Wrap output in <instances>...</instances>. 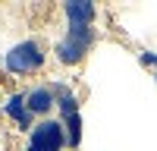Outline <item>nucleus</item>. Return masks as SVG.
I'll return each mask as SVG.
<instances>
[{"label":"nucleus","instance_id":"1","mask_svg":"<svg viewBox=\"0 0 157 151\" xmlns=\"http://www.w3.org/2000/svg\"><path fill=\"white\" fill-rule=\"evenodd\" d=\"M47 63V50L41 41H35V38H25V41L13 44L6 54H3V69L10 76H32L38 72Z\"/></svg>","mask_w":157,"mask_h":151},{"label":"nucleus","instance_id":"2","mask_svg":"<svg viewBox=\"0 0 157 151\" xmlns=\"http://www.w3.org/2000/svg\"><path fill=\"white\" fill-rule=\"evenodd\" d=\"M94 38H98L94 25H66V35L57 41L54 54H57V60L63 66H78L85 60V54L91 50Z\"/></svg>","mask_w":157,"mask_h":151},{"label":"nucleus","instance_id":"3","mask_svg":"<svg viewBox=\"0 0 157 151\" xmlns=\"http://www.w3.org/2000/svg\"><path fill=\"white\" fill-rule=\"evenodd\" d=\"M22 151H66V129H63V120H38L29 132V145Z\"/></svg>","mask_w":157,"mask_h":151},{"label":"nucleus","instance_id":"4","mask_svg":"<svg viewBox=\"0 0 157 151\" xmlns=\"http://www.w3.org/2000/svg\"><path fill=\"white\" fill-rule=\"evenodd\" d=\"M25 104H29L32 117H41V120H47V113L57 107V98H54V85L41 82V85H32V88H25Z\"/></svg>","mask_w":157,"mask_h":151},{"label":"nucleus","instance_id":"5","mask_svg":"<svg viewBox=\"0 0 157 151\" xmlns=\"http://www.w3.org/2000/svg\"><path fill=\"white\" fill-rule=\"evenodd\" d=\"M3 113L19 126L22 132H32V126H35V117H32V110L29 104H25V91H13L6 98V104H3Z\"/></svg>","mask_w":157,"mask_h":151},{"label":"nucleus","instance_id":"6","mask_svg":"<svg viewBox=\"0 0 157 151\" xmlns=\"http://www.w3.org/2000/svg\"><path fill=\"white\" fill-rule=\"evenodd\" d=\"M63 16H66V25H94L98 6L91 0H69L63 3Z\"/></svg>","mask_w":157,"mask_h":151},{"label":"nucleus","instance_id":"7","mask_svg":"<svg viewBox=\"0 0 157 151\" xmlns=\"http://www.w3.org/2000/svg\"><path fill=\"white\" fill-rule=\"evenodd\" d=\"M54 98H57L60 117L78 113V95H75V88H72V85H66V82H54Z\"/></svg>","mask_w":157,"mask_h":151},{"label":"nucleus","instance_id":"8","mask_svg":"<svg viewBox=\"0 0 157 151\" xmlns=\"http://www.w3.org/2000/svg\"><path fill=\"white\" fill-rule=\"evenodd\" d=\"M63 129H66V148H78L82 145V113H69V117H60Z\"/></svg>","mask_w":157,"mask_h":151},{"label":"nucleus","instance_id":"9","mask_svg":"<svg viewBox=\"0 0 157 151\" xmlns=\"http://www.w3.org/2000/svg\"><path fill=\"white\" fill-rule=\"evenodd\" d=\"M138 63L145 69H154L157 72V54H154V50H138Z\"/></svg>","mask_w":157,"mask_h":151},{"label":"nucleus","instance_id":"10","mask_svg":"<svg viewBox=\"0 0 157 151\" xmlns=\"http://www.w3.org/2000/svg\"><path fill=\"white\" fill-rule=\"evenodd\" d=\"M154 79H157V72H154Z\"/></svg>","mask_w":157,"mask_h":151}]
</instances>
